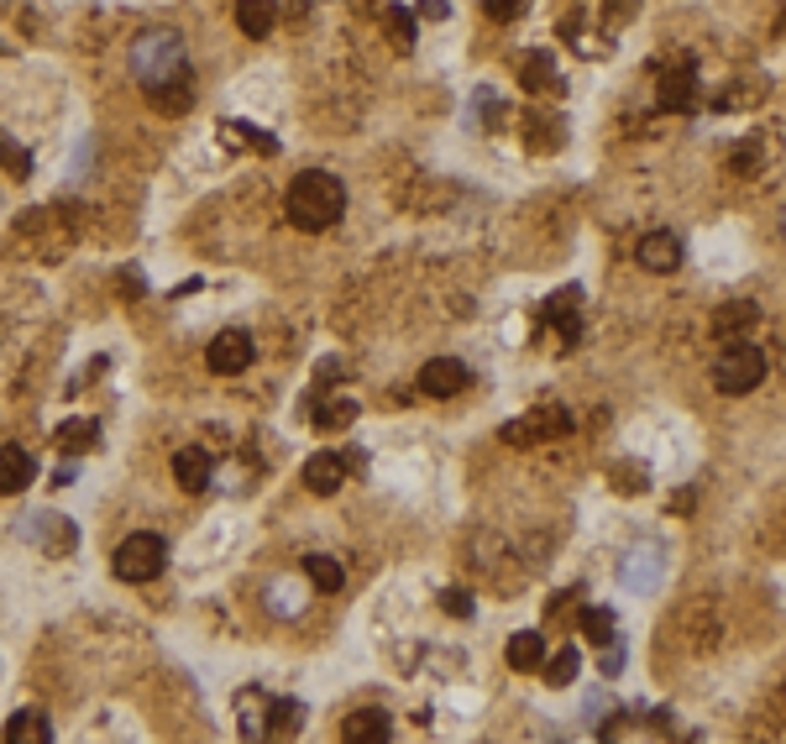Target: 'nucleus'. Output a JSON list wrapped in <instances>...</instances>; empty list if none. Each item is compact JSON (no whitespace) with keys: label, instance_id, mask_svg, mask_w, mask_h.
I'll return each mask as SVG.
<instances>
[{"label":"nucleus","instance_id":"nucleus-31","mask_svg":"<svg viewBox=\"0 0 786 744\" xmlns=\"http://www.w3.org/2000/svg\"><path fill=\"white\" fill-rule=\"evenodd\" d=\"M231 131H241V137H247V142L258 147V152H267V158H273V152H278V142H273V137H267V131H262V126H231Z\"/></svg>","mask_w":786,"mask_h":744},{"label":"nucleus","instance_id":"nucleus-17","mask_svg":"<svg viewBox=\"0 0 786 744\" xmlns=\"http://www.w3.org/2000/svg\"><path fill=\"white\" fill-rule=\"evenodd\" d=\"M509 666L514 672H535V666H546V634H535V629H524L509 640Z\"/></svg>","mask_w":786,"mask_h":744},{"label":"nucleus","instance_id":"nucleus-4","mask_svg":"<svg viewBox=\"0 0 786 744\" xmlns=\"http://www.w3.org/2000/svg\"><path fill=\"white\" fill-rule=\"evenodd\" d=\"M116 576L121 582H158L168 566V540L163 535H152V529H137V535H126L116 546Z\"/></svg>","mask_w":786,"mask_h":744},{"label":"nucleus","instance_id":"nucleus-9","mask_svg":"<svg viewBox=\"0 0 786 744\" xmlns=\"http://www.w3.org/2000/svg\"><path fill=\"white\" fill-rule=\"evenodd\" d=\"M341 482H346V457H335V451H315V457L305 461V488H310V493L331 499Z\"/></svg>","mask_w":786,"mask_h":744},{"label":"nucleus","instance_id":"nucleus-5","mask_svg":"<svg viewBox=\"0 0 786 744\" xmlns=\"http://www.w3.org/2000/svg\"><path fill=\"white\" fill-rule=\"evenodd\" d=\"M467 384H472V373H467V362H456V357H430L420 367V393H430V399H452Z\"/></svg>","mask_w":786,"mask_h":744},{"label":"nucleus","instance_id":"nucleus-7","mask_svg":"<svg viewBox=\"0 0 786 744\" xmlns=\"http://www.w3.org/2000/svg\"><path fill=\"white\" fill-rule=\"evenodd\" d=\"M577 305H582V288H561V294L546 299V331L556 325V331H561V346H577V341H582V314H577Z\"/></svg>","mask_w":786,"mask_h":744},{"label":"nucleus","instance_id":"nucleus-19","mask_svg":"<svg viewBox=\"0 0 786 744\" xmlns=\"http://www.w3.org/2000/svg\"><path fill=\"white\" fill-rule=\"evenodd\" d=\"M661 105H667V111H692V105H697V79H692V69H676L661 79Z\"/></svg>","mask_w":786,"mask_h":744},{"label":"nucleus","instance_id":"nucleus-24","mask_svg":"<svg viewBox=\"0 0 786 744\" xmlns=\"http://www.w3.org/2000/svg\"><path fill=\"white\" fill-rule=\"evenodd\" d=\"M529 435H572V409L550 404L540 414H529Z\"/></svg>","mask_w":786,"mask_h":744},{"label":"nucleus","instance_id":"nucleus-8","mask_svg":"<svg viewBox=\"0 0 786 744\" xmlns=\"http://www.w3.org/2000/svg\"><path fill=\"white\" fill-rule=\"evenodd\" d=\"M635 257H640L645 273H676V267H682V237H671V231H650V237H640Z\"/></svg>","mask_w":786,"mask_h":744},{"label":"nucleus","instance_id":"nucleus-3","mask_svg":"<svg viewBox=\"0 0 786 744\" xmlns=\"http://www.w3.org/2000/svg\"><path fill=\"white\" fill-rule=\"evenodd\" d=\"M761 384H765V352L761 346H750L744 336L729 341V346L714 357V388L718 393L739 399V393H755Z\"/></svg>","mask_w":786,"mask_h":744},{"label":"nucleus","instance_id":"nucleus-33","mask_svg":"<svg viewBox=\"0 0 786 744\" xmlns=\"http://www.w3.org/2000/svg\"><path fill=\"white\" fill-rule=\"evenodd\" d=\"M629 467H635V472H619V478H614V482H619L624 493H645V482H650V478H645V472H640V461H629Z\"/></svg>","mask_w":786,"mask_h":744},{"label":"nucleus","instance_id":"nucleus-34","mask_svg":"<svg viewBox=\"0 0 786 744\" xmlns=\"http://www.w3.org/2000/svg\"><path fill=\"white\" fill-rule=\"evenodd\" d=\"M624 666V650L619 645H603V676H619Z\"/></svg>","mask_w":786,"mask_h":744},{"label":"nucleus","instance_id":"nucleus-10","mask_svg":"<svg viewBox=\"0 0 786 744\" xmlns=\"http://www.w3.org/2000/svg\"><path fill=\"white\" fill-rule=\"evenodd\" d=\"M755 320H761V305H755V299H729L724 310H714V336L739 341L744 331H755Z\"/></svg>","mask_w":786,"mask_h":744},{"label":"nucleus","instance_id":"nucleus-32","mask_svg":"<svg viewBox=\"0 0 786 744\" xmlns=\"http://www.w3.org/2000/svg\"><path fill=\"white\" fill-rule=\"evenodd\" d=\"M524 5H529V0H488V11H493L499 22H514V16H524Z\"/></svg>","mask_w":786,"mask_h":744},{"label":"nucleus","instance_id":"nucleus-28","mask_svg":"<svg viewBox=\"0 0 786 744\" xmlns=\"http://www.w3.org/2000/svg\"><path fill=\"white\" fill-rule=\"evenodd\" d=\"M0 163L11 169V179H32V158H26V147H16L5 131H0Z\"/></svg>","mask_w":786,"mask_h":744},{"label":"nucleus","instance_id":"nucleus-25","mask_svg":"<svg viewBox=\"0 0 786 744\" xmlns=\"http://www.w3.org/2000/svg\"><path fill=\"white\" fill-rule=\"evenodd\" d=\"M582 634H588V645H614V614L608 608H582Z\"/></svg>","mask_w":786,"mask_h":744},{"label":"nucleus","instance_id":"nucleus-16","mask_svg":"<svg viewBox=\"0 0 786 744\" xmlns=\"http://www.w3.org/2000/svg\"><path fill=\"white\" fill-rule=\"evenodd\" d=\"M305 582L315 593H341L346 587V566L335 556H305Z\"/></svg>","mask_w":786,"mask_h":744},{"label":"nucleus","instance_id":"nucleus-22","mask_svg":"<svg viewBox=\"0 0 786 744\" xmlns=\"http://www.w3.org/2000/svg\"><path fill=\"white\" fill-rule=\"evenodd\" d=\"M520 79H524V90H546V84H556V58H550L546 48L529 53V58H524V69H520Z\"/></svg>","mask_w":786,"mask_h":744},{"label":"nucleus","instance_id":"nucleus-6","mask_svg":"<svg viewBox=\"0 0 786 744\" xmlns=\"http://www.w3.org/2000/svg\"><path fill=\"white\" fill-rule=\"evenodd\" d=\"M205 362H210V373H220V378H237V373L252 367V336H241V331H220V336L210 341Z\"/></svg>","mask_w":786,"mask_h":744},{"label":"nucleus","instance_id":"nucleus-11","mask_svg":"<svg viewBox=\"0 0 786 744\" xmlns=\"http://www.w3.org/2000/svg\"><path fill=\"white\" fill-rule=\"evenodd\" d=\"M210 478H215V467H210V457H205L200 446H184V451L173 457V482H179L184 493H205Z\"/></svg>","mask_w":786,"mask_h":744},{"label":"nucleus","instance_id":"nucleus-26","mask_svg":"<svg viewBox=\"0 0 786 744\" xmlns=\"http://www.w3.org/2000/svg\"><path fill=\"white\" fill-rule=\"evenodd\" d=\"M577 666H582V655H577L572 645L556 650V655H550V666H546V682H550V687H567V682L577 676Z\"/></svg>","mask_w":786,"mask_h":744},{"label":"nucleus","instance_id":"nucleus-20","mask_svg":"<svg viewBox=\"0 0 786 744\" xmlns=\"http://www.w3.org/2000/svg\"><path fill=\"white\" fill-rule=\"evenodd\" d=\"M147 100H152V111H163V116H184L194 105V90H190V79H173V84L147 90Z\"/></svg>","mask_w":786,"mask_h":744},{"label":"nucleus","instance_id":"nucleus-36","mask_svg":"<svg viewBox=\"0 0 786 744\" xmlns=\"http://www.w3.org/2000/svg\"><path fill=\"white\" fill-rule=\"evenodd\" d=\"M782 237H786V210H782Z\"/></svg>","mask_w":786,"mask_h":744},{"label":"nucleus","instance_id":"nucleus-27","mask_svg":"<svg viewBox=\"0 0 786 744\" xmlns=\"http://www.w3.org/2000/svg\"><path fill=\"white\" fill-rule=\"evenodd\" d=\"M95 420H69V425H64V431H58V446H64V451H79V446H95Z\"/></svg>","mask_w":786,"mask_h":744},{"label":"nucleus","instance_id":"nucleus-23","mask_svg":"<svg viewBox=\"0 0 786 744\" xmlns=\"http://www.w3.org/2000/svg\"><path fill=\"white\" fill-rule=\"evenodd\" d=\"M383 32L394 37V48H414V16H409V5H388L383 11Z\"/></svg>","mask_w":786,"mask_h":744},{"label":"nucleus","instance_id":"nucleus-2","mask_svg":"<svg viewBox=\"0 0 786 744\" xmlns=\"http://www.w3.org/2000/svg\"><path fill=\"white\" fill-rule=\"evenodd\" d=\"M132 79L143 90H158V84H173V79H190V48L173 26H147L132 43Z\"/></svg>","mask_w":786,"mask_h":744},{"label":"nucleus","instance_id":"nucleus-30","mask_svg":"<svg viewBox=\"0 0 786 744\" xmlns=\"http://www.w3.org/2000/svg\"><path fill=\"white\" fill-rule=\"evenodd\" d=\"M441 608H446L452 619H472V593H467V587H446V593H441Z\"/></svg>","mask_w":786,"mask_h":744},{"label":"nucleus","instance_id":"nucleus-14","mask_svg":"<svg viewBox=\"0 0 786 744\" xmlns=\"http://www.w3.org/2000/svg\"><path fill=\"white\" fill-rule=\"evenodd\" d=\"M48 740H53V723L37 708H22L16 719L5 723V744H48Z\"/></svg>","mask_w":786,"mask_h":744},{"label":"nucleus","instance_id":"nucleus-12","mask_svg":"<svg viewBox=\"0 0 786 744\" xmlns=\"http://www.w3.org/2000/svg\"><path fill=\"white\" fill-rule=\"evenodd\" d=\"M37 478V461L26 457L22 446H0V493L11 499V493H26Z\"/></svg>","mask_w":786,"mask_h":744},{"label":"nucleus","instance_id":"nucleus-21","mask_svg":"<svg viewBox=\"0 0 786 744\" xmlns=\"http://www.w3.org/2000/svg\"><path fill=\"white\" fill-rule=\"evenodd\" d=\"M267 608H273L278 619H294V614L305 608V587H299L294 576H278V582L267 587Z\"/></svg>","mask_w":786,"mask_h":744},{"label":"nucleus","instance_id":"nucleus-18","mask_svg":"<svg viewBox=\"0 0 786 744\" xmlns=\"http://www.w3.org/2000/svg\"><path fill=\"white\" fill-rule=\"evenodd\" d=\"M299 729H305V702H288L284 697V702L267 708V729H262L267 740H294Z\"/></svg>","mask_w":786,"mask_h":744},{"label":"nucleus","instance_id":"nucleus-15","mask_svg":"<svg viewBox=\"0 0 786 744\" xmlns=\"http://www.w3.org/2000/svg\"><path fill=\"white\" fill-rule=\"evenodd\" d=\"M278 22V0H237V26L247 37H267Z\"/></svg>","mask_w":786,"mask_h":744},{"label":"nucleus","instance_id":"nucleus-1","mask_svg":"<svg viewBox=\"0 0 786 744\" xmlns=\"http://www.w3.org/2000/svg\"><path fill=\"white\" fill-rule=\"evenodd\" d=\"M284 216L299 226V231H331L335 220L346 216V184L326 169L299 173L284 194Z\"/></svg>","mask_w":786,"mask_h":744},{"label":"nucleus","instance_id":"nucleus-35","mask_svg":"<svg viewBox=\"0 0 786 744\" xmlns=\"http://www.w3.org/2000/svg\"><path fill=\"white\" fill-rule=\"evenodd\" d=\"M420 11H425L430 22H446V0H420Z\"/></svg>","mask_w":786,"mask_h":744},{"label":"nucleus","instance_id":"nucleus-29","mask_svg":"<svg viewBox=\"0 0 786 744\" xmlns=\"http://www.w3.org/2000/svg\"><path fill=\"white\" fill-rule=\"evenodd\" d=\"M352 414H357V404H352V399H341V404L315 409V431H335V425H346Z\"/></svg>","mask_w":786,"mask_h":744},{"label":"nucleus","instance_id":"nucleus-13","mask_svg":"<svg viewBox=\"0 0 786 744\" xmlns=\"http://www.w3.org/2000/svg\"><path fill=\"white\" fill-rule=\"evenodd\" d=\"M394 734V723H388V713L383 708H357L352 719L341 723V740L346 744H378Z\"/></svg>","mask_w":786,"mask_h":744}]
</instances>
